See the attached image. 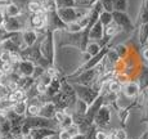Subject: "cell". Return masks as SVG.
<instances>
[{
  "instance_id": "cell-1",
  "label": "cell",
  "mask_w": 148,
  "mask_h": 139,
  "mask_svg": "<svg viewBox=\"0 0 148 139\" xmlns=\"http://www.w3.org/2000/svg\"><path fill=\"white\" fill-rule=\"evenodd\" d=\"M112 18H113V22H116V23L119 25V27L122 28V30H125L126 32H132V31L134 30V25H133V22L130 21V17L127 16L126 13L113 10Z\"/></svg>"
},
{
  "instance_id": "cell-2",
  "label": "cell",
  "mask_w": 148,
  "mask_h": 139,
  "mask_svg": "<svg viewBox=\"0 0 148 139\" xmlns=\"http://www.w3.org/2000/svg\"><path fill=\"white\" fill-rule=\"evenodd\" d=\"M3 28L7 32L10 31H19L25 27V21L21 17H5L4 16V21H3Z\"/></svg>"
},
{
  "instance_id": "cell-3",
  "label": "cell",
  "mask_w": 148,
  "mask_h": 139,
  "mask_svg": "<svg viewBox=\"0 0 148 139\" xmlns=\"http://www.w3.org/2000/svg\"><path fill=\"white\" fill-rule=\"evenodd\" d=\"M88 39L92 41L103 39V26H102V23L99 21H97L95 23L90 27L89 32H88Z\"/></svg>"
},
{
  "instance_id": "cell-4",
  "label": "cell",
  "mask_w": 148,
  "mask_h": 139,
  "mask_svg": "<svg viewBox=\"0 0 148 139\" xmlns=\"http://www.w3.org/2000/svg\"><path fill=\"white\" fill-rule=\"evenodd\" d=\"M139 89H140V88H139L138 83H135V81H127V83L122 86L121 92L124 93L127 98H135L139 95Z\"/></svg>"
},
{
  "instance_id": "cell-5",
  "label": "cell",
  "mask_w": 148,
  "mask_h": 139,
  "mask_svg": "<svg viewBox=\"0 0 148 139\" xmlns=\"http://www.w3.org/2000/svg\"><path fill=\"white\" fill-rule=\"evenodd\" d=\"M34 71H35V66L31 61H21L19 62V72L21 75H23L25 77H31L34 75Z\"/></svg>"
},
{
  "instance_id": "cell-6",
  "label": "cell",
  "mask_w": 148,
  "mask_h": 139,
  "mask_svg": "<svg viewBox=\"0 0 148 139\" xmlns=\"http://www.w3.org/2000/svg\"><path fill=\"white\" fill-rule=\"evenodd\" d=\"M22 39H23L26 47H31L36 41V39H38V32L34 30H26L22 34Z\"/></svg>"
},
{
  "instance_id": "cell-7",
  "label": "cell",
  "mask_w": 148,
  "mask_h": 139,
  "mask_svg": "<svg viewBox=\"0 0 148 139\" xmlns=\"http://www.w3.org/2000/svg\"><path fill=\"white\" fill-rule=\"evenodd\" d=\"M21 14V7L16 3H10L8 7H5L4 10V16L5 17H18Z\"/></svg>"
},
{
  "instance_id": "cell-8",
  "label": "cell",
  "mask_w": 148,
  "mask_h": 139,
  "mask_svg": "<svg viewBox=\"0 0 148 139\" xmlns=\"http://www.w3.org/2000/svg\"><path fill=\"white\" fill-rule=\"evenodd\" d=\"M8 98H9L13 103L19 102V101H25V99H26V92H25L23 89H17L10 93V94L8 95Z\"/></svg>"
},
{
  "instance_id": "cell-9",
  "label": "cell",
  "mask_w": 148,
  "mask_h": 139,
  "mask_svg": "<svg viewBox=\"0 0 148 139\" xmlns=\"http://www.w3.org/2000/svg\"><path fill=\"white\" fill-rule=\"evenodd\" d=\"M101 49H102L101 44H98V42H95V41H90L89 44L86 45V52H88V54L90 55V58L98 54V53L101 52Z\"/></svg>"
},
{
  "instance_id": "cell-10",
  "label": "cell",
  "mask_w": 148,
  "mask_h": 139,
  "mask_svg": "<svg viewBox=\"0 0 148 139\" xmlns=\"http://www.w3.org/2000/svg\"><path fill=\"white\" fill-rule=\"evenodd\" d=\"M13 112L16 113V115L18 116H22L25 112H26L27 110V103L26 101H19V102H16V103L13 104Z\"/></svg>"
},
{
  "instance_id": "cell-11",
  "label": "cell",
  "mask_w": 148,
  "mask_h": 139,
  "mask_svg": "<svg viewBox=\"0 0 148 139\" xmlns=\"http://www.w3.org/2000/svg\"><path fill=\"white\" fill-rule=\"evenodd\" d=\"M139 40L140 44H146L148 40V22L140 23V28H139Z\"/></svg>"
},
{
  "instance_id": "cell-12",
  "label": "cell",
  "mask_w": 148,
  "mask_h": 139,
  "mask_svg": "<svg viewBox=\"0 0 148 139\" xmlns=\"http://www.w3.org/2000/svg\"><path fill=\"white\" fill-rule=\"evenodd\" d=\"M113 10L116 12H124L126 13L127 10V0H112Z\"/></svg>"
},
{
  "instance_id": "cell-13",
  "label": "cell",
  "mask_w": 148,
  "mask_h": 139,
  "mask_svg": "<svg viewBox=\"0 0 148 139\" xmlns=\"http://www.w3.org/2000/svg\"><path fill=\"white\" fill-rule=\"evenodd\" d=\"M98 21L102 23V26H107L108 23H111V22L113 21V18H112V13H110V12H106V10H102L101 13H99V18H98Z\"/></svg>"
},
{
  "instance_id": "cell-14",
  "label": "cell",
  "mask_w": 148,
  "mask_h": 139,
  "mask_svg": "<svg viewBox=\"0 0 148 139\" xmlns=\"http://www.w3.org/2000/svg\"><path fill=\"white\" fill-rule=\"evenodd\" d=\"M27 9L28 12H30L31 14H35L38 12H40V10L42 9L40 1H35V0H30V1L27 3Z\"/></svg>"
},
{
  "instance_id": "cell-15",
  "label": "cell",
  "mask_w": 148,
  "mask_h": 139,
  "mask_svg": "<svg viewBox=\"0 0 148 139\" xmlns=\"http://www.w3.org/2000/svg\"><path fill=\"white\" fill-rule=\"evenodd\" d=\"M13 102L9 98H3L0 99V112H8L13 108Z\"/></svg>"
},
{
  "instance_id": "cell-16",
  "label": "cell",
  "mask_w": 148,
  "mask_h": 139,
  "mask_svg": "<svg viewBox=\"0 0 148 139\" xmlns=\"http://www.w3.org/2000/svg\"><path fill=\"white\" fill-rule=\"evenodd\" d=\"M54 1H56L57 9H61V8H72V7H76V1H75V0H54Z\"/></svg>"
},
{
  "instance_id": "cell-17",
  "label": "cell",
  "mask_w": 148,
  "mask_h": 139,
  "mask_svg": "<svg viewBox=\"0 0 148 139\" xmlns=\"http://www.w3.org/2000/svg\"><path fill=\"white\" fill-rule=\"evenodd\" d=\"M40 104L39 103H31L30 106L27 107V113L31 116V117H35V116H38L39 115V112H40Z\"/></svg>"
},
{
  "instance_id": "cell-18",
  "label": "cell",
  "mask_w": 148,
  "mask_h": 139,
  "mask_svg": "<svg viewBox=\"0 0 148 139\" xmlns=\"http://www.w3.org/2000/svg\"><path fill=\"white\" fill-rule=\"evenodd\" d=\"M102 5V9L106 10V12L112 13L113 12V4H112V0H99Z\"/></svg>"
},
{
  "instance_id": "cell-19",
  "label": "cell",
  "mask_w": 148,
  "mask_h": 139,
  "mask_svg": "<svg viewBox=\"0 0 148 139\" xmlns=\"http://www.w3.org/2000/svg\"><path fill=\"white\" fill-rule=\"evenodd\" d=\"M0 61H1L3 63H8V62H10V52H8V50L1 52V54H0ZM10 63H12V62H10Z\"/></svg>"
},
{
  "instance_id": "cell-20",
  "label": "cell",
  "mask_w": 148,
  "mask_h": 139,
  "mask_svg": "<svg viewBox=\"0 0 148 139\" xmlns=\"http://www.w3.org/2000/svg\"><path fill=\"white\" fill-rule=\"evenodd\" d=\"M8 93H9V90L7 89V86H0V99L7 97Z\"/></svg>"
},
{
  "instance_id": "cell-21",
  "label": "cell",
  "mask_w": 148,
  "mask_h": 139,
  "mask_svg": "<svg viewBox=\"0 0 148 139\" xmlns=\"http://www.w3.org/2000/svg\"><path fill=\"white\" fill-rule=\"evenodd\" d=\"M71 134L67 131V130H62L61 134H59V139H71Z\"/></svg>"
},
{
  "instance_id": "cell-22",
  "label": "cell",
  "mask_w": 148,
  "mask_h": 139,
  "mask_svg": "<svg viewBox=\"0 0 148 139\" xmlns=\"http://www.w3.org/2000/svg\"><path fill=\"white\" fill-rule=\"evenodd\" d=\"M115 135L117 139H126V134H125L124 130H117V131H115Z\"/></svg>"
},
{
  "instance_id": "cell-23",
  "label": "cell",
  "mask_w": 148,
  "mask_h": 139,
  "mask_svg": "<svg viewBox=\"0 0 148 139\" xmlns=\"http://www.w3.org/2000/svg\"><path fill=\"white\" fill-rule=\"evenodd\" d=\"M107 137V134H104V133H102V131H99L98 134H97V139H106Z\"/></svg>"
},
{
  "instance_id": "cell-24",
  "label": "cell",
  "mask_w": 148,
  "mask_h": 139,
  "mask_svg": "<svg viewBox=\"0 0 148 139\" xmlns=\"http://www.w3.org/2000/svg\"><path fill=\"white\" fill-rule=\"evenodd\" d=\"M142 55H143V58L148 62V48H146V49L143 50V54H142Z\"/></svg>"
},
{
  "instance_id": "cell-25",
  "label": "cell",
  "mask_w": 148,
  "mask_h": 139,
  "mask_svg": "<svg viewBox=\"0 0 148 139\" xmlns=\"http://www.w3.org/2000/svg\"><path fill=\"white\" fill-rule=\"evenodd\" d=\"M3 21H4V13H3V10L0 9V26L3 25Z\"/></svg>"
},
{
  "instance_id": "cell-26",
  "label": "cell",
  "mask_w": 148,
  "mask_h": 139,
  "mask_svg": "<svg viewBox=\"0 0 148 139\" xmlns=\"http://www.w3.org/2000/svg\"><path fill=\"white\" fill-rule=\"evenodd\" d=\"M106 139H117V138H116L115 133H111L110 135H107V137H106Z\"/></svg>"
},
{
  "instance_id": "cell-27",
  "label": "cell",
  "mask_w": 148,
  "mask_h": 139,
  "mask_svg": "<svg viewBox=\"0 0 148 139\" xmlns=\"http://www.w3.org/2000/svg\"><path fill=\"white\" fill-rule=\"evenodd\" d=\"M146 93H147V95H148V89H147V92H146Z\"/></svg>"
},
{
  "instance_id": "cell-28",
  "label": "cell",
  "mask_w": 148,
  "mask_h": 139,
  "mask_svg": "<svg viewBox=\"0 0 148 139\" xmlns=\"http://www.w3.org/2000/svg\"><path fill=\"white\" fill-rule=\"evenodd\" d=\"M146 1H147V4H148V0H146Z\"/></svg>"
}]
</instances>
